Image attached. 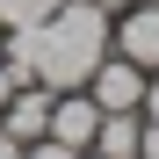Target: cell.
Wrapping results in <instances>:
<instances>
[{
	"label": "cell",
	"mask_w": 159,
	"mask_h": 159,
	"mask_svg": "<svg viewBox=\"0 0 159 159\" xmlns=\"http://www.w3.org/2000/svg\"><path fill=\"white\" fill-rule=\"evenodd\" d=\"M15 87H29V80H22V72L7 65V58H0V109H7V94H15Z\"/></svg>",
	"instance_id": "9"
},
{
	"label": "cell",
	"mask_w": 159,
	"mask_h": 159,
	"mask_svg": "<svg viewBox=\"0 0 159 159\" xmlns=\"http://www.w3.org/2000/svg\"><path fill=\"white\" fill-rule=\"evenodd\" d=\"M51 94L43 80H29V87H15L7 94V109H0V130H7V138H22V145H36V138H51Z\"/></svg>",
	"instance_id": "5"
},
{
	"label": "cell",
	"mask_w": 159,
	"mask_h": 159,
	"mask_svg": "<svg viewBox=\"0 0 159 159\" xmlns=\"http://www.w3.org/2000/svg\"><path fill=\"white\" fill-rule=\"evenodd\" d=\"M0 51H7V29H0Z\"/></svg>",
	"instance_id": "14"
},
{
	"label": "cell",
	"mask_w": 159,
	"mask_h": 159,
	"mask_svg": "<svg viewBox=\"0 0 159 159\" xmlns=\"http://www.w3.org/2000/svg\"><path fill=\"white\" fill-rule=\"evenodd\" d=\"M94 130H101V101H94L87 87H65L58 101H51V138H58L65 152H87Z\"/></svg>",
	"instance_id": "4"
},
{
	"label": "cell",
	"mask_w": 159,
	"mask_h": 159,
	"mask_svg": "<svg viewBox=\"0 0 159 159\" xmlns=\"http://www.w3.org/2000/svg\"><path fill=\"white\" fill-rule=\"evenodd\" d=\"M138 116H145V123H159V72L145 80V109H138Z\"/></svg>",
	"instance_id": "10"
},
{
	"label": "cell",
	"mask_w": 159,
	"mask_h": 159,
	"mask_svg": "<svg viewBox=\"0 0 159 159\" xmlns=\"http://www.w3.org/2000/svg\"><path fill=\"white\" fill-rule=\"evenodd\" d=\"M138 159H159V123H145V138H138Z\"/></svg>",
	"instance_id": "11"
},
{
	"label": "cell",
	"mask_w": 159,
	"mask_h": 159,
	"mask_svg": "<svg viewBox=\"0 0 159 159\" xmlns=\"http://www.w3.org/2000/svg\"><path fill=\"white\" fill-rule=\"evenodd\" d=\"M22 152H29V145H22V138H7V130H0V159H22Z\"/></svg>",
	"instance_id": "12"
},
{
	"label": "cell",
	"mask_w": 159,
	"mask_h": 159,
	"mask_svg": "<svg viewBox=\"0 0 159 159\" xmlns=\"http://www.w3.org/2000/svg\"><path fill=\"white\" fill-rule=\"evenodd\" d=\"M109 29H116V15L109 7H94V0H65L58 15H43L36 29H7V58L22 80H43L51 94H65V87H87V72L109 58Z\"/></svg>",
	"instance_id": "1"
},
{
	"label": "cell",
	"mask_w": 159,
	"mask_h": 159,
	"mask_svg": "<svg viewBox=\"0 0 159 159\" xmlns=\"http://www.w3.org/2000/svg\"><path fill=\"white\" fill-rule=\"evenodd\" d=\"M94 7H109V15H123V7H130V0H94Z\"/></svg>",
	"instance_id": "13"
},
{
	"label": "cell",
	"mask_w": 159,
	"mask_h": 159,
	"mask_svg": "<svg viewBox=\"0 0 159 159\" xmlns=\"http://www.w3.org/2000/svg\"><path fill=\"white\" fill-rule=\"evenodd\" d=\"M109 51H123L130 65L159 72V7H152V0H130V7L116 15V29H109Z\"/></svg>",
	"instance_id": "2"
},
{
	"label": "cell",
	"mask_w": 159,
	"mask_h": 159,
	"mask_svg": "<svg viewBox=\"0 0 159 159\" xmlns=\"http://www.w3.org/2000/svg\"><path fill=\"white\" fill-rule=\"evenodd\" d=\"M22 159H80V152H65L58 138H36V145H29V152H22Z\"/></svg>",
	"instance_id": "8"
},
{
	"label": "cell",
	"mask_w": 159,
	"mask_h": 159,
	"mask_svg": "<svg viewBox=\"0 0 159 159\" xmlns=\"http://www.w3.org/2000/svg\"><path fill=\"white\" fill-rule=\"evenodd\" d=\"M138 138H145V116L138 109H101V130H94V145L101 159H138Z\"/></svg>",
	"instance_id": "6"
},
{
	"label": "cell",
	"mask_w": 159,
	"mask_h": 159,
	"mask_svg": "<svg viewBox=\"0 0 159 159\" xmlns=\"http://www.w3.org/2000/svg\"><path fill=\"white\" fill-rule=\"evenodd\" d=\"M145 65H130L123 51H109V58H101L94 72H87V94L101 101V109H145Z\"/></svg>",
	"instance_id": "3"
},
{
	"label": "cell",
	"mask_w": 159,
	"mask_h": 159,
	"mask_svg": "<svg viewBox=\"0 0 159 159\" xmlns=\"http://www.w3.org/2000/svg\"><path fill=\"white\" fill-rule=\"evenodd\" d=\"M152 7H159V0H152Z\"/></svg>",
	"instance_id": "16"
},
{
	"label": "cell",
	"mask_w": 159,
	"mask_h": 159,
	"mask_svg": "<svg viewBox=\"0 0 159 159\" xmlns=\"http://www.w3.org/2000/svg\"><path fill=\"white\" fill-rule=\"evenodd\" d=\"M80 159H101V152H80Z\"/></svg>",
	"instance_id": "15"
},
{
	"label": "cell",
	"mask_w": 159,
	"mask_h": 159,
	"mask_svg": "<svg viewBox=\"0 0 159 159\" xmlns=\"http://www.w3.org/2000/svg\"><path fill=\"white\" fill-rule=\"evenodd\" d=\"M65 0H0V29H36L43 15H58Z\"/></svg>",
	"instance_id": "7"
}]
</instances>
